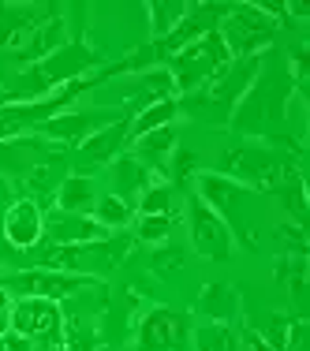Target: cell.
<instances>
[{
	"label": "cell",
	"instance_id": "6da1fadb",
	"mask_svg": "<svg viewBox=\"0 0 310 351\" xmlns=\"http://www.w3.org/2000/svg\"><path fill=\"white\" fill-rule=\"evenodd\" d=\"M102 64V56L86 45V41H68L56 53H49L45 60L30 64V68L19 71V82H15L8 94H0V105H30V101H45L56 90L79 82L86 71H94Z\"/></svg>",
	"mask_w": 310,
	"mask_h": 351
},
{
	"label": "cell",
	"instance_id": "7a4b0ae2",
	"mask_svg": "<svg viewBox=\"0 0 310 351\" xmlns=\"http://www.w3.org/2000/svg\"><path fill=\"white\" fill-rule=\"evenodd\" d=\"M228 49H224V41L217 30H209L206 38L191 41L187 49H180L176 56L165 60V68H169L172 82H176V94H198V90H206L209 82L217 79L224 68H228Z\"/></svg>",
	"mask_w": 310,
	"mask_h": 351
},
{
	"label": "cell",
	"instance_id": "3957f363",
	"mask_svg": "<svg viewBox=\"0 0 310 351\" xmlns=\"http://www.w3.org/2000/svg\"><path fill=\"white\" fill-rule=\"evenodd\" d=\"M128 254V239H97V243H75V247H49L41 254L38 269H60V273H75V277H90L102 280Z\"/></svg>",
	"mask_w": 310,
	"mask_h": 351
},
{
	"label": "cell",
	"instance_id": "277c9868",
	"mask_svg": "<svg viewBox=\"0 0 310 351\" xmlns=\"http://www.w3.org/2000/svg\"><path fill=\"white\" fill-rule=\"evenodd\" d=\"M217 34H221L232 60H247L276 41V19H270L258 4H232Z\"/></svg>",
	"mask_w": 310,
	"mask_h": 351
},
{
	"label": "cell",
	"instance_id": "5b68a950",
	"mask_svg": "<svg viewBox=\"0 0 310 351\" xmlns=\"http://www.w3.org/2000/svg\"><path fill=\"white\" fill-rule=\"evenodd\" d=\"M221 176L236 180L239 187H247V191H273V187H281V180L288 176V169L276 161L273 149L258 146V142H243V146H236L224 157Z\"/></svg>",
	"mask_w": 310,
	"mask_h": 351
},
{
	"label": "cell",
	"instance_id": "8992f818",
	"mask_svg": "<svg viewBox=\"0 0 310 351\" xmlns=\"http://www.w3.org/2000/svg\"><path fill=\"white\" fill-rule=\"evenodd\" d=\"M191 344V317L172 306H150L135 322V351H183Z\"/></svg>",
	"mask_w": 310,
	"mask_h": 351
},
{
	"label": "cell",
	"instance_id": "52a82bcc",
	"mask_svg": "<svg viewBox=\"0 0 310 351\" xmlns=\"http://www.w3.org/2000/svg\"><path fill=\"white\" fill-rule=\"evenodd\" d=\"M12 332L30 340H41L49 348H60L64 344V311L60 303L53 299H34V295H23L12 303Z\"/></svg>",
	"mask_w": 310,
	"mask_h": 351
},
{
	"label": "cell",
	"instance_id": "ba28073f",
	"mask_svg": "<svg viewBox=\"0 0 310 351\" xmlns=\"http://www.w3.org/2000/svg\"><path fill=\"white\" fill-rule=\"evenodd\" d=\"M187 224H191V247L202 258H209V262H228L232 258L236 236H232V228L209 210L198 195L191 198V206H187Z\"/></svg>",
	"mask_w": 310,
	"mask_h": 351
},
{
	"label": "cell",
	"instance_id": "9c48e42d",
	"mask_svg": "<svg viewBox=\"0 0 310 351\" xmlns=\"http://www.w3.org/2000/svg\"><path fill=\"white\" fill-rule=\"evenodd\" d=\"M120 120V112H112V108H82V112H60L53 116V120L38 123V135L41 138H53V142H64V146H82L90 135H97L102 128Z\"/></svg>",
	"mask_w": 310,
	"mask_h": 351
},
{
	"label": "cell",
	"instance_id": "30bf717a",
	"mask_svg": "<svg viewBox=\"0 0 310 351\" xmlns=\"http://www.w3.org/2000/svg\"><path fill=\"white\" fill-rule=\"evenodd\" d=\"M4 239L19 250H34L45 239V210L34 198H15L4 213Z\"/></svg>",
	"mask_w": 310,
	"mask_h": 351
},
{
	"label": "cell",
	"instance_id": "8fae6325",
	"mask_svg": "<svg viewBox=\"0 0 310 351\" xmlns=\"http://www.w3.org/2000/svg\"><path fill=\"white\" fill-rule=\"evenodd\" d=\"M45 236L53 247H75V243H97V239H108L112 232L102 228L94 217L86 213H64L53 210L45 213Z\"/></svg>",
	"mask_w": 310,
	"mask_h": 351
},
{
	"label": "cell",
	"instance_id": "7c38bea8",
	"mask_svg": "<svg viewBox=\"0 0 310 351\" xmlns=\"http://www.w3.org/2000/svg\"><path fill=\"white\" fill-rule=\"evenodd\" d=\"M128 128H131V116H120L116 123H108V128H102L97 135H90L86 142H82L79 157H82V161H90V165H112L116 157L123 154V146L131 142Z\"/></svg>",
	"mask_w": 310,
	"mask_h": 351
},
{
	"label": "cell",
	"instance_id": "4fadbf2b",
	"mask_svg": "<svg viewBox=\"0 0 310 351\" xmlns=\"http://www.w3.org/2000/svg\"><path fill=\"white\" fill-rule=\"evenodd\" d=\"M60 45H68V27H64V19H56V15H53V19L41 23L34 34L15 49V60H19L23 68H30V64L45 60L49 53H56Z\"/></svg>",
	"mask_w": 310,
	"mask_h": 351
},
{
	"label": "cell",
	"instance_id": "5bb4252c",
	"mask_svg": "<svg viewBox=\"0 0 310 351\" xmlns=\"http://www.w3.org/2000/svg\"><path fill=\"white\" fill-rule=\"evenodd\" d=\"M150 183H157V176L150 172L146 165H139L131 154H120V157L112 161V195H116V198H123V202L135 206L139 195L150 187Z\"/></svg>",
	"mask_w": 310,
	"mask_h": 351
},
{
	"label": "cell",
	"instance_id": "9a60e30c",
	"mask_svg": "<svg viewBox=\"0 0 310 351\" xmlns=\"http://www.w3.org/2000/svg\"><path fill=\"white\" fill-rule=\"evenodd\" d=\"M97 183L90 180V176H82V172H71V176H64L60 180V187H56V210H64V213H94V206H97Z\"/></svg>",
	"mask_w": 310,
	"mask_h": 351
},
{
	"label": "cell",
	"instance_id": "2e32d148",
	"mask_svg": "<svg viewBox=\"0 0 310 351\" xmlns=\"http://www.w3.org/2000/svg\"><path fill=\"white\" fill-rule=\"evenodd\" d=\"M131 157H135L139 165H146L150 172H161L165 165H169V157L176 154V128H157L150 131V135H142L131 142Z\"/></svg>",
	"mask_w": 310,
	"mask_h": 351
},
{
	"label": "cell",
	"instance_id": "e0dca14e",
	"mask_svg": "<svg viewBox=\"0 0 310 351\" xmlns=\"http://www.w3.org/2000/svg\"><path fill=\"white\" fill-rule=\"evenodd\" d=\"M198 314H206L209 322L232 325L239 317V295L228 284H206L202 295H198Z\"/></svg>",
	"mask_w": 310,
	"mask_h": 351
},
{
	"label": "cell",
	"instance_id": "ac0fdd59",
	"mask_svg": "<svg viewBox=\"0 0 310 351\" xmlns=\"http://www.w3.org/2000/svg\"><path fill=\"white\" fill-rule=\"evenodd\" d=\"M176 116H180V101H176V97H165V101H150V105H142L139 112H135V120H131L128 135H131V142H135V138L150 135V131H157V128H172Z\"/></svg>",
	"mask_w": 310,
	"mask_h": 351
},
{
	"label": "cell",
	"instance_id": "d6986e66",
	"mask_svg": "<svg viewBox=\"0 0 310 351\" xmlns=\"http://www.w3.org/2000/svg\"><path fill=\"white\" fill-rule=\"evenodd\" d=\"M146 12H150V34H154V41H161L187 19L191 4L187 0H150Z\"/></svg>",
	"mask_w": 310,
	"mask_h": 351
},
{
	"label": "cell",
	"instance_id": "ffe728a7",
	"mask_svg": "<svg viewBox=\"0 0 310 351\" xmlns=\"http://www.w3.org/2000/svg\"><path fill=\"white\" fill-rule=\"evenodd\" d=\"M191 348L195 351H243L239 332L232 329V325H221V322L195 325V329H191Z\"/></svg>",
	"mask_w": 310,
	"mask_h": 351
},
{
	"label": "cell",
	"instance_id": "44dd1931",
	"mask_svg": "<svg viewBox=\"0 0 310 351\" xmlns=\"http://www.w3.org/2000/svg\"><path fill=\"white\" fill-rule=\"evenodd\" d=\"M281 206H284V213L291 217V224L303 228L307 224V187H303V176L291 172V169L281 180Z\"/></svg>",
	"mask_w": 310,
	"mask_h": 351
},
{
	"label": "cell",
	"instance_id": "7402d4cb",
	"mask_svg": "<svg viewBox=\"0 0 310 351\" xmlns=\"http://www.w3.org/2000/svg\"><path fill=\"white\" fill-rule=\"evenodd\" d=\"M90 217H94L102 228L116 232V228H128V224H131V217H135V206L123 202V198H116V195H102Z\"/></svg>",
	"mask_w": 310,
	"mask_h": 351
},
{
	"label": "cell",
	"instance_id": "603a6c76",
	"mask_svg": "<svg viewBox=\"0 0 310 351\" xmlns=\"http://www.w3.org/2000/svg\"><path fill=\"white\" fill-rule=\"evenodd\" d=\"M135 210L142 217H169L172 213V187H169V183H161V180L150 183V187L139 195Z\"/></svg>",
	"mask_w": 310,
	"mask_h": 351
},
{
	"label": "cell",
	"instance_id": "cb8c5ba5",
	"mask_svg": "<svg viewBox=\"0 0 310 351\" xmlns=\"http://www.w3.org/2000/svg\"><path fill=\"white\" fill-rule=\"evenodd\" d=\"M169 236H172V217H142L139 213V224H135V239H139V243L161 247V243H169Z\"/></svg>",
	"mask_w": 310,
	"mask_h": 351
},
{
	"label": "cell",
	"instance_id": "d4e9b609",
	"mask_svg": "<svg viewBox=\"0 0 310 351\" xmlns=\"http://www.w3.org/2000/svg\"><path fill=\"white\" fill-rule=\"evenodd\" d=\"M288 325H291V317H284V314H273L270 317V329L265 332H258V337L265 340L273 351H284V344H288Z\"/></svg>",
	"mask_w": 310,
	"mask_h": 351
},
{
	"label": "cell",
	"instance_id": "484cf974",
	"mask_svg": "<svg viewBox=\"0 0 310 351\" xmlns=\"http://www.w3.org/2000/svg\"><path fill=\"white\" fill-rule=\"evenodd\" d=\"M4 344H8V351H49V344H41V340H30V337H19V332H8Z\"/></svg>",
	"mask_w": 310,
	"mask_h": 351
},
{
	"label": "cell",
	"instance_id": "4316f807",
	"mask_svg": "<svg viewBox=\"0 0 310 351\" xmlns=\"http://www.w3.org/2000/svg\"><path fill=\"white\" fill-rule=\"evenodd\" d=\"M12 332V311H0V340Z\"/></svg>",
	"mask_w": 310,
	"mask_h": 351
},
{
	"label": "cell",
	"instance_id": "83f0119b",
	"mask_svg": "<svg viewBox=\"0 0 310 351\" xmlns=\"http://www.w3.org/2000/svg\"><path fill=\"white\" fill-rule=\"evenodd\" d=\"M12 303H15V299H12V291H4V288H0V311H12Z\"/></svg>",
	"mask_w": 310,
	"mask_h": 351
}]
</instances>
